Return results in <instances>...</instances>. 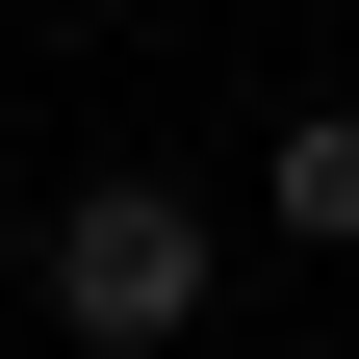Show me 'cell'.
Masks as SVG:
<instances>
[{"mask_svg": "<svg viewBox=\"0 0 359 359\" xmlns=\"http://www.w3.org/2000/svg\"><path fill=\"white\" fill-rule=\"evenodd\" d=\"M205 283H231V231H205L180 180H77L52 231H26V308H52L77 359H180V334H205Z\"/></svg>", "mask_w": 359, "mask_h": 359, "instance_id": "cell-1", "label": "cell"}, {"mask_svg": "<svg viewBox=\"0 0 359 359\" xmlns=\"http://www.w3.org/2000/svg\"><path fill=\"white\" fill-rule=\"evenodd\" d=\"M257 231H283V257H359V103H283V154H257Z\"/></svg>", "mask_w": 359, "mask_h": 359, "instance_id": "cell-2", "label": "cell"}]
</instances>
